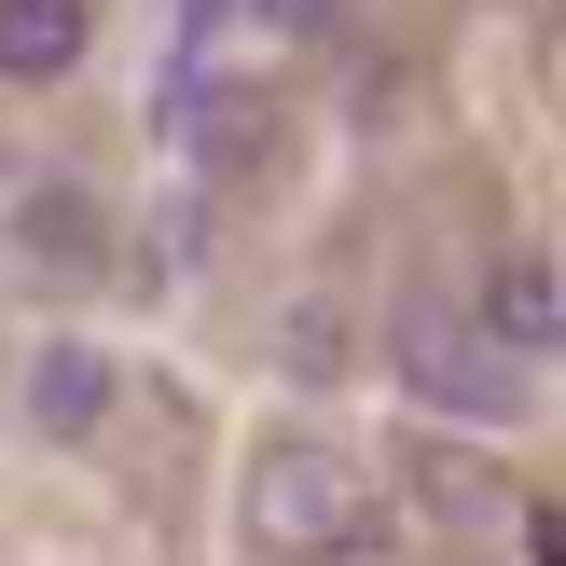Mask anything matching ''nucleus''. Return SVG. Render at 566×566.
<instances>
[{
  "instance_id": "f257e3e1",
  "label": "nucleus",
  "mask_w": 566,
  "mask_h": 566,
  "mask_svg": "<svg viewBox=\"0 0 566 566\" xmlns=\"http://www.w3.org/2000/svg\"><path fill=\"white\" fill-rule=\"evenodd\" d=\"M359 539H374V497H359V470L332 457V442H263V457H249V553L332 566Z\"/></svg>"
},
{
  "instance_id": "f03ea898",
  "label": "nucleus",
  "mask_w": 566,
  "mask_h": 566,
  "mask_svg": "<svg viewBox=\"0 0 566 566\" xmlns=\"http://www.w3.org/2000/svg\"><path fill=\"white\" fill-rule=\"evenodd\" d=\"M401 374H415V401L470 415V429H512L525 415V359L497 346V332L442 318V304H401Z\"/></svg>"
},
{
  "instance_id": "7ed1b4c3",
  "label": "nucleus",
  "mask_w": 566,
  "mask_h": 566,
  "mask_svg": "<svg viewBox=\"0 0 566 566\" xmlns=\"http://www.w3.org/2000/svg\"><path fill=\"white\" fill-rule=\"evenodd\" d=\"M83 55V0H0V83H55Z\"/></svg>"
},
{
  "instance_id": "20e7f679",
  "label": "nucleus",
  "mask_w": 566,
  "mask_h": 566,
  "mask_svg": "<svg viewBox=\"0 0 566 566\" xmlns=\"http://www.w3.org/2000/svg\"><path fill=\"white\" fill-rule=\"evenodd\" d=\"M484 332H497L512 359H539L553 332H566V304H553V263H525V249H512V263L484 276Z\"/></svg>"
},
{
  "instance_id": "39448f33",
  "label": "nucleus",
  "mask_w": 566,
  "mask_h": 566,
  "mask_svg": "<svg viewBox=\"0 0 566 566\" xmlns=\"http://www.w3.org/2000/svg\"><path fill=\"white\" fill-rule=\"evenodd\" d=\"M28 415H42L55 442H83V429H97V415H111V359L55 346V359H42V387H28Z\"/></svg>"
},
{
  "instance_id": "423d86ee",
  "label": "nucleus",
  "mask_w": 566,
  "mask_h": 566,
  "mask_svg": "<svg viewBox=\"0 0 566 566\" xmlns=\"http://www.w3.org/2000/svg\"><path fill=\"white\" fill-rule=\"evenodd\" d=\"M14 235L42 249V263H97V208H83L70 180H42V193H28V208H14Z\"/></svg>"
},
{
  "instance_id": "0eeeda50",
  "label": "nucleus",
  "mask_w": 566,
  "mask_h": 566,
  "mask_svg": "<svg viewBox=\"0 0 566 566\" xmlns=\"http://www.w3.org/2000/svg\"><path fill=\"white\" fill-rule=\"evenodd\" d=\"M429 497H442V512H497V470H457V457H429Z\"/></svg>"
},
{
  "instance_id": "6e6552de",
  "label": "nucleus",
  "mask_w": 566,
  "mask_h": 566,
  "mask_svg": "<svg viewBox=\"0 0 566 566\" xmlns=\"http://www.w3.org/2000/svg\"><path fill=\"white\" fill-rule=\"evenodd\" d=\"M276 28H291V42H332V28H346V0H263Z\"/></svg>"
}]
</instances>
